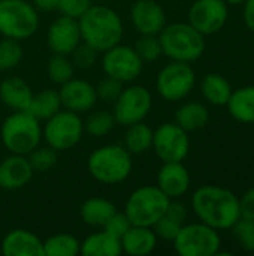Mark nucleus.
<instances>
[{
	"label": "nucleus",
	"mask_w": 254,
	"mask_h": 256,
	"mask_svg": "<svg viewBox=\"0 0 254 256\" xmlns=\"http://www.w3.org/2000/svg\"><path fill=\"white\" fill-rule=\"evenodd\" d=\"M192 208L198 219L217 230H231L240 219V200L229 189L220 186H202L192 196Z\"/></svg>",
	"instance_id": "nucleus-1"
},
{
	"label": "nucleus",
	"mask_w": 254,
	"mask_h": 256,
	"mask_svg": "<svg viewBox=\"0 0 254 256\" xmlns=\"http://www.w3.org/2000/svg\"><path fill=\"white\" fill-rule=\"evenodd\" d=\"M78 24L82 42L99 52H105L120 44L124 34L121 16L112 8L103 4H91L78 18Z\"/></svg>",
	"instance_id": "nucleus-2"
},
{
	"label": "nucleus",
	"mask_w": 254,
	"mask_h": 256,
	"mask_svg": "<svg viewBox=\"0 0 254 256\" xmlns=\"http://www.w3.org/2000/svg\"><path fill=\"white\" fill-rule=\"evenodd\" d=\"M162 52L174 62L192 63L205 51V36L189 21L166 24L159 33Z\"/></svg>",
	"instance_id": "nucleus-3"
},
{
	"label": "nucleus",
	"mask_w": 254,
	"mask_h": 256,
	"mask_svg": "<svg viewBox=\"0 0 254 256\" xmlns=\"http://www.w3.org/2000/svg\"><path fill=\"white\" fill-rule=\"evenodd\" d=\"M90 176L103 184H118L129 178L133 170L132 154L124 146L108 144L96 148L87 162Z\"/></svg>",
	"instance_id": "nucleus-4"
},
{
	"label": "nucleus",
	"mask_w": 254,
	"mask_h": 256,
	"mask_svg": "<svg viewBox=\"0 0 254 256\" xmlns=\"http://www.w3.org/2000/svg\"><path fill=\"white\" fill-rule=\"evenodd\" d=\"M0 136L9 153L27 156L42 141L40 122L28 111H13L4 118Z\"/></svg>",
	"instance_id": "nucleus-5"
},
{
	"label": "nucleus",
	"mask_w": 254,
	"mask_h": 256,
	"mask_svg": "<svg viewBox=\"0 0 254 256\" xmlns=\"http://www.w3.org/2000/svg\"><path fill=\"white\" fill-rule=\"evenodd\" d=\"M39 28V14L27 0H0V34L16 40L31 38Z\"/></svg>",
	"instance_id": "nucleus-6"
},
{
	"label": "nucleus",
	"mask_w": 254,
	"mask_h": 256,
	"mask_svg": "<svg viewBox=\"0 0 254 256\" xmlns=\"http://www.w3.org/2000/svg\"><path fill=\"white\" fill-rule=\"evenodd\" d=\"M171 198L157 186H142L130 194L126 201L124 213L132 225L153 226L166 212Z\"/></svg>",
	"instance_id": "nucleus-7"
},
{
	"label": "nucleus",
	"mask_w": 254,
	"mask_h": 256,
	"mask_svg": "<svg viewBox=\"0 0 254 256\" xmlns=\"http://www.w3.org/2000/svg\"><path fill=\"white\" fill-rule=\"evenodd\" d=\"M84 135V120L81 114L69 110H60L57 114L45 120L42 138L46 146L55 152H67L73 148Z\"/></svg>",
	"instance_id": "nucleus-8"
},
{
	"label": "nucleus",
	"mask_w": 254,
	"mask_h": 256,
	"mask_svg": "<svg viewBox=\"0 0 254 256\" xmlns=\"http://www.w3.org/2000/svg\"><path fill=\"white\" fill-rule=\"evenodd\" d=\"M172 243L181 256H216L220 252L222 238L217 230L199 222L183 225Z\"/></svg>",
	"instance_id": "nucleus-9"
},
{
	"label": "nucleus",
	"mask_w": 254,
	"mask_h": 256,
	"mask_svg": "<svg viewBox=\"0 0 254 256\" xmlns=\"http://www.w3.org/2000/svg\"><path fill=\"white\" fill-rule=\"evenodd\" d=\"M196 82V74L190 63L171 62L156 78V88L159 94L168 102L183 100L190 94Z\"/></svg>",
	"instance_id": "nucleus-10"
},
{
	"label": "nucleus",
	"mask_w": 254,
	"mask_h": 256,
	"mask_svg": "<svg viewBox=\"0 0 254 256\" xmlns=\"http://www.w3.org/2000/svg\"><path fill=\"white\" fill-rule=\"evenodd\" d=\"M153 106V98L148 88L139 84L123 87L120 96L114 102L112 116L117 124L124 128L144 122Z\"/></svg>",
	"instance_id": "nucleus-11"
},
{
	"label": "nucleus",
	"mask_w": 254,
	"mask_h": 256,
	"mask_svg": "<svg viewBox=\"0 0 254 256\" xmlns=\"http://www.w3.org/2000/svg\"><path fill=\"white\" fill-rule=\"evenodd\" d=\"M102 69L106 76L115 78L124 84L135 81L141 75L144 69V62L133 46L123 45L120 42L103 52Z\"/></svg>",
	"instance_id": "nucleus-12"
},
{
	"label": "nucleus",
	"mask_w": 254,
	"mask_h": 256,
	"mask_svg": "<svg viewBox=\"0 0 254 256\" xmlns=\"http://www.w3.org/2000/svg\"><path fill=\"white\" fill-rule=\"evenodd\" d=\"M154 153L162 162H183L190 150L189 132L174 123H162L153 130Z\"/></svg>",
	"instance_id": "nucleus-13"
},
{
	"label": "nucleus",
	"mask_w": 254,
	"mask_h": 256,
	"mask_svg": "<svg viewBox=\"0 0 254 256\" xmlns=\"http://www.w3.org/2000/svg\"><path fill=\"white\" fill-rule=\"evenodd\" d=\"M228 18L229 9L225 0H196L189 9V22L204 36L219 33Z\"/></svg>",
	"instance_id": "nucleus-14"
},
{
	"label": "nucleus",
	"mask_w": 254,
	"mask_h": 256,
	"mask_svg": "<svg viewBox=\"0 0 254 256\" xmlns=\"http://www.w3.org/2000/svg\"><path fill=\"white\" fill-rule=\"evenodd\" d=\"M81 42L78 20L61 15L51 22L46 33V44L54 54L69 56Z\"/></svg>",
	"instance_id": "nucleus-15"
},
{
	"label": "nucleus",
	"mask_w": 254,
	"mask_h": 256,
	"mask_svg": "<svg viewBox=\"0 0 254 256\" xmlns=\"http://www.w3.org/2000/svg\"><path fill=\"white\" fill-rule=\"evenodd\" d=\"M58 93L61 99V106L76 114H85L91 111L97 104L96 87L85 80L72 78L60 86Z\"/></svg>",
	"instance_id": "nucleus-16"
},
{
	"label": "nucleus",
	"mask_w": 254,
	"mask_h": 256,
	"mask_svg": "<svg viewBox=\"0 0 254 256\" xmlns=\"http://www.w3.org/2000/svg\"><path fill=\"white\" fill-rule=\"evenodd\" d=\"M130 21L139 34H159L166 26V14L156 0H136L130 9Z\"/></svg>",
	"instance_id": "nucleus-17"
},
{
	"label": "nucleus",
	"mask_w": 254,
	"mask_h": 256,
	"mask_svg": "<svg viewBox=\"0 0 254 256\" xmlns=\"http://www.w3.org/2000/svg\"><path fill=\"white\" fill-rule=\"evenodd\" d=\"M34 170L27 156L10 153L0 162V189L18 190L30 183Z\"/></svg>",
	"instance_id": "nucleus-18"
},
{
	"label": "nucleus",
	"mask_w": 254,
	"mask_h": 256,
	"mask_svg": "<svg viewBox=\"0 0 254 256\" xmlns=\"http://www.w3.org/2000/svg\"><path fill=\"white\" fill-rule=\"evenodd\" d=\"M168 198L178 200L184 196L190 188V174L183 162H163L157 172L156 184Z\"/></svg>",
	"instance_id": "nucleus-19"
},
{
	"label": "nucleus",
	"mask_w": 254,
	"mask_h": 256,
	"mask_svg": "<svg viewBox=\"0 0 254 256\" xmlns=\"http://www.w3.org/2000/svg\"><path fill=\"white\" fill-rule=\"evenodd\" d=\"M1 254L4 256H43V242L28 230L16 228L3 237Z\"/></svg>",
	"instance_id": "nucleus-20"
},
{
	"label": "nucleus",
	"mask_w": 254,
	"mask_h": 256,
	"mask_svg": "<svg viewBox=\"0 0 254 256\" xmlns=\"http://www.w3.org/2000/svg\"><path fill=\"white\" fill-rule=\"evenodd\" d=\"M33 92L21 76H6L0 80V100L12 111H27Z\"/></svg>",
	"instance_id": "nucleus-21"
},
{
	"label": "nucleus",
	"mask_w": 254,
	"mask_h": 256,
	"mask_svg": "<svg viewBox=\"0 0 254 256\" xmlns=\"http://www.w3.org/2000/svg\"><path fill=\"white\" fill-rule=\"evenodd\" d=\"M157 246V236L150 226L132 225L121 237L123 254L130 256H145L154 252Z\"/></svg>",
	"instance_id": "nucleus-22"
},
{
	"label": "nucleus",
	"mask_w": 254,
	"mask_h": 256,
	"mask_svg": "<svg viewBox=\"0 0 254 256\" xmlns=\"http://www.w3.org/2000/svg\"><path fill=\"white\" fill-rule=\"evenodd\" d=\"M123 254L121 240L111 236L108 231L102 230L99 232L90 234L81 242V252L84 256H118Z\"/></svg>",
	"instance_id": "nucleus-23"
},
{
	"label": "nucleus",
	"mask_w": 254,
	"mask_h": 256,
	"mask_svg": "<svg viewBox=\"0 0 254 256\" xmlns=\"http://www.w3.org/2000/svg\"><path fill=\"white\" fill-rule=\"evenodd\" d=\"M115 212L117 207L114 206V202L105 198L93 196L84 201L79 208V216L85 225L93 228H103V225Z\"/></svg>",
	"instance_id": "nucleus-24"
},
{
	"label": "nucleus",
	"mask_w": 254,
	"mask_h": 256,
	"mask_svg": "<svg viewBox=\"0 0 254 256\" xmlns=\"http://www.w3.org/2000/svg\"><path fill=\"white\" fill-rule=\"evenodd\" d=\"M210 122V111L201 102H186L175 112V123L186 132L205 128Z\"/></svg>",
	"instance_id": "nucleus-25"
},
{
	"label": "nucleus",
	"mask_w": 254,
	"mask_h": 256,
	"mask_svg": "<svg viewBox=\"0 0 254 256\" xmlns=\"http://www.w3.org/2000/svg\"><path fill=\"white\" fill-rule=\"evenodd\" d=\"M226 106L235 120L241 123H254V86L232 92Z\"/></svg>",
	"instance_id": "nucleus-26"
},
{
	"label": "nucleus",
	"mask_w": 254,
	"mask_h": 256,
	"mask_svg": "<svg viewBox=\"0 0 254 256\" xmlns=\"http://www.w3.org/2000/svg\"><path fill=\"white\" fill-rule=\"evenodd\" d=\"M61 110V99L58 90L43 88L33 94L27 111L34 116L39 122H45Z\"/></svg>",
	"instance_id": "nucleus-27"
},
{
	"label": "nucleus",
	"mask_w": 254,
	"mask_h": 256,
	"mask_svg": "<svg viewBox=\"0 0 254 256\" xmlns=\"http://www.w3.org/2000/svg\"><path fill=\"white\" fill-rule=\"evenodd\" d=\"M201 92L205 100L216 106H225L232 94L229 81L219 74H208L201 81Z\"/></svg>",
	"instance_id": "nucleus-28"
},
{
	"label": "nucleus",
	"mask_w": 254,
	"mask_h": 256,
	"mask_svg": "<svg viewBox=\"0 0 254 256\" xmlns=\"http://www.w3.org/2000/svg\"><path fill=\"white\" fill-rule=\"evenodd\" d=\"M124 147L133 154H142L153 147V129L144 122L127 126L124 135Z\"/></svg>",
	"instance_id": "nucleus-29"
},
{
	"label": "nucleus",
	"mask_w": 254,
	"mask_h": 256,
	"mask_svg": "<svg viewBox=\"0 0 254 256\" xmlns=\"http://www.w3.org/2000/svg\"><path fill=\"white\" fill-rule=\"evenodd\" d=\"M81 252V242L70 234H55L43 242V256H76Z\"/></svg>",
	"instance_id": "nucleus-30"
},
{
	"label": "nucleus",
	"mask_w": 254,
	"mask_h": 256,
	"mask_svg": "<svg viewBox=\"0 0 254 256\" xmlns=\"http://www.w3.org/2000/svg\"><path fill=\"white\" fill-rule=\"evenodd\" d=\"M114 126L115 118L108 110H91L84 122V130L94 138H102L108 135L114 129Z\"/></svg>",
	"instance_id": "nucleus-31"
},
{
	"label": "nucleus",
	"mask_w": 254,
	"mask_h": 256,
	"mask_svg": "<svg viewBox=\"0 0 254 256\" xmlns=\"http://www.w3.org/2000/svg\"><path fill=\"white\" fill-rule=\"evenodd\" d=\"M73 74H75V66L67 56L52 54L46 62V75L57 86H61L69 80H72Z\"/></svg>",
	"instance_id": "nucleus-32"
},
{
	"label": "nucleus",
	"mask_w": 254,
	"mask_h": 256,
	"mask_svg": "<svg viewBox=\"0 0 254 256\" xmlns=\"http://www.w3.org/2000/svg\"><path fill=\"white\" fill-rule=\"evenodd\" d=\"M24 56L21 40L12 38L0 39V72H9L15 69Z\"/></svg>",
	"instance_id": "nucleus-33"
},
{
	"label": "nucleus",
	"mask_w": 254,
	"mask_h": 256,
	"mask_svg": "<svg viewBox=\"0 0 254 256\" xmlns=\"http://www.w3.org/2000/svg\"><path fill=\"white\" fill-rule=\"evenodd\" d=\"M133 48L144 63L156 62L163 54L159 34H141Z\"/></svg>",
	"instance_id": "nucleus-34"
},
{
	"label": "nucleus",
	"mask_w": 254,
	"mask_h": 256,
	"mask_svg": "<svg viewBox=\"0 0 254 256\" xmlns=\"http://www.w3.org/2000/svg\"><path fill=\"white\" fill-rule=\"evenodd\" d=\"M57 153L54 148L49 146L46 147H36L31 153L27 154L34 172H45L49 171L55 164H57Z\"/></svg>",
	"instance_id": "nucleus-35"
},
{
	"label": "nucleus",
	"mask_w": 254,
	"mask_h": 256,
	"mask_svg": "<svg viewBox=\"0 0 254 256\" xmlns=\"http://www.w3.org/2000/svg\"><path fill=\"white\" fill-rule=\"evenodd\" d=\"M231 230L234 231L235 240L244 250L254 252V220L240 219Z\"/></svg>",
	"instance_id": "nucleus-36"
},
{
	"label": "nucleus",
	"mask_w": 254,
	"mask_h": 256,
	"mask_svg": "<svg viewBox=\"0 0 254 256\" xmlns=\"http://www.w3.org/2000/svg\"><path fill=\"white\" fill-rule=\"evenodd\" d=\"M70 60L73 63L75 68H79V69H90L96 64L97 62V56H99V51L94 50L93 46H90L88 44L82 42L79 44L70 54Z\"/></svg>",
	"instance_id": "nucleus-37"
},
{
	"label": "nucleus",
	"mask_w": 254,
	"mask_h": 256,
	"mask_svg": "<svg viewBox=\"0 0 254 256\" xmlns=\"http://www.w3.org/2000/svg\"><path fill=\"white\" fill-rule=\"evenodd\" d=\"M121 90H123V82L115 78H111V76H105L96 86L97 99H100L106 104H114L117 100V98L120 96Z\"/></svg>",
	"instance_id": "nucleus-38"
},
{
	"label": "nucleus",
	"mask_w": 254,
	"mask_h": 256,
	"mask_svg": "<svg viewBox=\"0 0 254 256\" xmlns=\"http://www.w3.org/2000/svg\"><path fill=\"white\" fill-rule=\"evenodd\" d=\"M181 226H183V224H180L175 219L163 214L151 228L156 232L157 238H162L165 242H172L177 237V234L181 230Z\"/></svg>",
	"instance_id": "nucleus-39"
},
{
	"label": "nucleus",
	"mask_w": 254,
	"mask_h": 256,
	"mask_svg": "<svg viewBox=\"0 0 254 256\" xmlns=\"http://www.w3.org/2000/svg\"><path fill=\"white\" fill-rule=\"evenodd\" d=\"M130 226H132V224H130L129 218L126 216V213H124V212H123V213L115 212V213L108 219V222L103 225L102 230L108 231L111 236H114V237H117V238L121 240V237L129 231Z\"/></svg>",
	"instance_id": "nucleus-40"
},
{
	"label": "nucleus",
	"mask_w": 254,
	"mask_h": 256,
	"mask_svg": "<svg viewBox=\"0 0 254 256\" xmlns=\"http://www.w3.org/2000/svg\"><path fill=\"white\" fill-rule=\"evenodd\" d=\"M90 6H91V0H58L57 10L61 15L78 20Z\"/></svg>",
	"instance_id": "nucleus-41"
},
{
	"label": "nucleus",
	"mask_w": 254,
	"mask_h": 256,
	"mask_svg": "<svg viewBox=\"0 0 254 256\" xmlns=\"http://www.w3.org/2000/svg\"><path fill=\"white\" fill-rule=\"evenodd\" d=\"M240 200V216L241 219L254 220V188L244 192Z\"/></svg>",
	"instance_id": "nucleus-42"
},
{
	"label": "nucleus",
	"mask_w": 254,
	"mask_h": 256,
	"mask_svg": "<svg viewBox=\"0 0 254 256\" xmlns=\"http://www.w3.org/2000/svg\"><path fill=\"white\" fill-rule=\"evenodd\" d=\"M165 214L169 216V218H172V219H175L177 222H180V224L184 225V222H186V219H187V208H186V206L181 204L180 201L171 200V202H169V206H168Z\"/></svg>",
	"instance_id": "nucleus-43"
},
{
	"label": "nucleus",
	"mask_w": 254,
	"mask_h": 256,
	"mask_svg": "<svg viewBox=\"0 0 254 256\" xmlns=\"http://www.w3.org/2000/svg\"><path fill=\"white\" fill-rule=\"evenodd\" d=\"M243 20H244L247 28L254 32V0H246L244 2Z\"/></svg>",
	"instance_id": "nucleus-44"
},
{
	"label": "nucleus",
	"mask_w": 254,
	"mask_h": 256,
	"mask_svg": "<svg viewBox=\"0 0 254 256\" xmlns=\"http://www.w3.org/2000/svg\"><path fill=\"white\" fill-rule=\"evenodd\" d=\"M58 0H33V6L42 12H52L57 10Z\"/></svg>",
	"instance_id": "nucleus-45"
},
{
	"label": "nucleus",
	"mask_w": 254,
	"mask_h": 256,
	"mask_svg": "<svg viewBox=\"0 0 254 256\" xmlns=\"http://www.w3.org/2000/svg\"><path fill=\"white\" fill-rule=\"evenodd\" d=\"M228 4H243L246 0H225Z\"/></svg>",
	"instance_id": "nucleus-46"
}]
</instances>
